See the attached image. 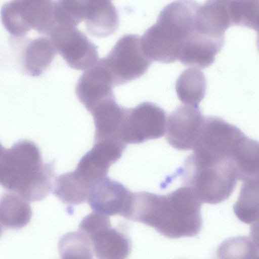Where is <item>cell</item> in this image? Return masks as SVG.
Masks as SVG:
<instances>
[{"label":"cell","instance_id":"1","mask_svg":"<svg viewBox=\"0 0 259 259\" xmlns=\"http://www.w3.org/2000/svg\"><path fill=\"white\" fill-rule=\"evenodd\" d=\"M201 202L187 187L166 195L133 193L128 220L154 228L169 238L193 236L202 225Z\"/></svg>","mask_w":259,"mask_h":259},{"label":"cell","instance_id":"2","mask_svg":"<svg viewBox=\"0 0 259 259\" xmlns=\"http://www.w3.org/2000/svg\"><path fill=\"white\" fill-rule=\"evenodd\" d=\"M54 165L43 162L34 142L20 141L0 152V185L28 201L42 200L53 189Z\"/></svg>","mask_w":259,"mask_h":259},{"label":"cell","instance_id":"3","mask_svg":"<svg viewBox=\"0 0 259 259\" xmlns=\"http://www.w3.org/2000/svg\"><path fill=\"white\" fill-rule=\"evenodd\" d=\"M199 7L194 1H180L163 9L156 23L141 37L142 49L150 60L169 63L178 59L183 44L195 31Z\"/></svg>","mask_w":259,"mask_h":259},{"label":"cell","instance_id":"4","mask_svg":"<svg viewBox=\"0 0 259 259\" xmlns=\"http://www.w3.org/2000/svg\"><path fill=\"white\" fill-rule=\"evenodd\" d=\"M182 178L185 186L192 189L201 202L210 204L228 199L240 180L233 158L199 149L185 160Z\"/></svg>","mask_w":259,"mask_h":259},{"label":"cell","instance_id":"5","mask_svg":"<svg viewBox=\"0 0 259 259\" xmlns=\"http://www.w3.org/2000/svg\"><path fill=\"white\" fill-rule=\"evenodd\" d=\"M1 14L5 28L16 39L32 31L49 36L56 24L52 1H12L3 6Z\"/></svg>","mask_w":259,"mask_h":259},{"label":"cell","instance_id":"6","mask_svg":"<svg viewBox=\"0 0 259 259\" xmlns=\"http://www.w3.org/2000/svg\"><path fill=\"white\" fill-rule=\"evenodd\" d=\"M99 60L109 74L114 86L140 77L152 62L143 51L141 37L132 34L121 37L107 56Z\"/></svg>","mask_w":259,"mask_h":259},{"label":"cell","instance_id":"7","mask_svg":"<svg viewBox=\"0 0 259 259\" xmlns=\"http://www.w3.org/2000/svg\"><path fill=\"white\" fill-rule=\"evenodd\" d=\"M78 231L89 239L97 259H126L132 243L126 234L112 227L108 216L93 211L81 221Z\"/></svg>","mask_w":259,"mask_h":259},{"label":"cell","instance_id":"8","mask_svg":"<svg viewBox=\"0 0 259 259\" xmlns=\"http://www.w3.org/2000/svg\"><path fill=\"white\" fill-rule=\"evenodd\" d=\"M165 111L151 102H144L129 109L119 134L126 144L141 143L162 137L166 131Z\"/></svg>","mask_w":259,"mask_h":259},{"label":"cell","instance_id":"9","mask_svg":"<svg viewBox=\"0 0 259 259\" xmlns=\"http://www.w3.org/2000/svg\"><path fill=\"white\" fill-rule=\"evenodd\" d=\"M49 37L70 67L85 70L97 62V46L76 27L56 25Z\"/></svg>","mask_w":259,"mask_h":259},{"label":"cell","instance_id":"10","mask_svg":"<svg viewBox=\"0 0 259 259\" xmlns=\"http://www.w3.org/2000/svg\"><path fill=\"white\" fill-rule=\"evenodd\" d=\"M126 145L119 141L95 142L92 148L79 161L74 173L87 185L92 188L107 177L111 165L121 157Z\"/></svg>","mask_w":259,"mask_h":259},{"label":"cell","instance_id":"11","mask_svg":"<svg viewBox=\"0 0 259 259\" xmlns=\"http://www.w3.org/2000/svg\"><path fill=\"white\" fill-rule=\"evenodd\" d=\"M205 118L197 107L186 105L179 106L169 115L166 122L167 142L179 150H193Z\"/></svg>","mask_w":259,"mask_h":259},{"label":"cell","instance_id":"12","mask_svg":"<svg viewBox=\"0 0 259 259\" xmlns=\"http://www.w3.org/2000/svg\"><path fill=\"white\" fill-rule=\"evenodd\" d=\"M133 193L121 183L106 177L93 186L88 201L94 211L125 218Z\"/></svg>","mask_w":259,"mask_h":259},{"label":"cell","instance_id":"13","mask_svg":"<svg viewBox=\"0 0 259 259\" xmlns=\"http://www.w3.org/2000/svg\"><path fill=\"white\" fill-rule=\"evenodd\" d=\"M114 87L111 76L98 60L81 75L75 93L81 103L91 112L103 101L115 98Z\"/></svg>","mask_w":259,"mask_h":259},{"label":"cell","instance_id":"14","mask_svg":"<svg viewBox=\"0 0 259 259\" xmlns=\"http://www.w3.org/2000/svg\"><path fill=\"white\" fill-rule=\"evenodd\" d=\"M224 42V38L210 37L195 30L183 44L178 60L186 66L205 68L213 62Z\"/></svg>","mask_w":259,"mask_h":259},{"label":"cell","instance_id":"15","mask_svg":"<svg viewBox=\"0 0 259 259\" xmlns=\"http://www.w3.org/2000/svg\"><path fill=\"white\" fill-rule=\"evenodd\" d=\"M82 21L87 31L98 37L112 34L119 25L116 9L108 1H83Z\"/></svg>","mask_w":259,"mask_h":259},{"label":"cell","instance_id":"16","mask_svg":"<svg viewBox=\"0 0 259 259\" xmlns=\"http://www.w3.org/2000/svg\"><path fill=\"white\" fill-rule=\"evenodd\" d=\"M128 109L117 104L115 98L105 100L97 105L90 112L95 127V142L120 141V132Z\"/></svg>","mask_w":259,"mask_h":259},{"label":"cell","instance_id":"17","mask_svg":"<svg viewBox=\"0 0 259 259\" xmlns=\"http://www.w3.org/2000/svg\"><path fill=\"white\" fill-rule=\"evenodd\" d=\"M229 1H209L199 6L195 19V30L215 38H224L231 25L228 10Z\"/></svg>","mask_w":259,"mask_h":259},{"label":"cell","instance_id":"18","mask_svg":"<svg viewBox=\"0 0 259 259\" xmlns=\"http://www.w3.org/2000/svg\"><path fill=\"white\" fill-rule=\"evenodd\" d=\"M23 53L25 69L30 75L38 76L50 65L57 51L49 37L41 36L30 40Z\"/></svg>","mask_w":259,"mask_h":259},{"label":"cell","instance_id":"19","mask_svg":"<svg viewBox=\"0 0 259 259\" xmlns=\"http://www.w3.org/2000/svg\"><path fill=\"white\" fill-rule=\"evenodd\" d=\"M32 210L29 201L11 192L4 194L0 198V223L13 229L21 228L29 222Z\"/></svg>","mask_w":259,"mask_h":259},{"label":"cell","instance_id":"20","mask_svg":"<svg viewBox=\"0 0 259 259\" xmlns=\"http://www.w3.org/2000/svg\"><path fill=\"white\" fill-rule=\"evenodd\" d=\"M176 90L179 99L185 105L197 107L205 94V76L198 68H188L178 78Z\"/></svg>","mask_w":259,"mask_h":259},{"label":"cell","instance_id":"21","mask_svg":"<svg viewBox=\"0 0 259 259\" xmlns=\"http://www.w3.org/2000/svg\"><path fill=\"white\" fill-rule=\"evenodd\" d=\"M91 190L73 171L56 178L53 193L62 203L76 205L88 201Z\"/></svg>","mask_w":259,"mask_h":259},{"label":"cell","instance_id":"22","mask_svg":"<svg viewBox=\"0 0 259 259\" xmlns=\"http://www.w3.org/2000/svg\"><path fill=\"white\" fill-rule=\"evenodd\" d=\"M58 248L61 259H94L89 238L78 230L63 235Z\"/></svg>","mask_w":259,"mask_h":259},{"label":"cell","instance_id":"23","mask_svg":"<svg viewBox=\"0 0 259 259\" xmlns=\"http://www.w3.org/2000/svg\"><path fill=\"white\" fill-rule=\"evenodd\" d=\"M238 199L234 205V211L242 220L257 217L258 204V177L243 181Z\"/></svg>","mask_w":259,"mask_h":259},{"label":"cell","instance_id":"24","mask_svg":"<svg viewBox=\"0 0 259 259\" xmlns=\"http://www.w3.org/2000/svg\"><path fill=\"white\" fill-rule=\"evenodd\" d=\"M259 1H229L228 10L231 25L258 30Z\"/></svg>","mask_w":259,"mask_h":259},{"label":"cell","instance_id":"25","mask_svg":"<svg viewBox=\"0 0 259 259\" xmlns=\"http://www.w3.org/2000/svg\"><path fill=\"white\" fill-rule=\"evenodd\" d=\"M2 232H3L2 227V226H1V225L0 224V236H1V234H2Z\"/></svg>","mask_w":259,"mask_h":259}]
</instances>
